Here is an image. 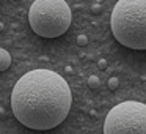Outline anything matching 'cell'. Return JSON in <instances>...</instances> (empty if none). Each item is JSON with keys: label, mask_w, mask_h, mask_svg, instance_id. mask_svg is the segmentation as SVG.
<instances>
[{"label": "cell", "mask_w": 146, "mask_h": 134, "mask_svg": "<svg viewBox=\"0 0 146 134\" xmlns=\"http://www.w3.org/2000/svg\"><path fill=\"white\" fill-rule=\"evenodd\" d=\"M11 66V55L8 51L0 48V71H7Z\"/></svg>", "instance_id": "obj_5"}, {"label": "cell", "mask_w": 146, "mask_h": 134, "mask_svg": "<svg viewBox=\"0 0 146 134\" xmlns=\"http://www.w3.org/2000/svg\"><path fill=\"white\" fill-rule=\"evenodd\" d=\"M104 134H146V104L138 101L116 104L105 117Z\"/></svg>", "instance_id": "obj_4"}, {"label": "cell", "mask_w": 146, "mask_h": 134, "mask_svg": "<svg viewBox=\"0 0 146 134\" xmlns=\"http://www.w3.org/2000/svg\"><path fill=\"white\" fill-rule=\"evenodd\" d=\"M71 8L64 0H35L29 11L32 30L42 38H58L71 25Z\"/></svg>", "instance_id": "obj_3"}, {"label": "cell", "mask_w": 146, "mask_h": 134, "mask_svg": "<svg viewBox=\"0 0 146 134\" xmlns=\"http://www.w3.org/2000/svg\"><path fill=\"white\" fill-rule=\"evenodd\" d=\"M110 27L119 44L146 51V0H118L111 11Z\"/></svg>", "instance_id": "obj_2"}, {"label": "cell", "mask_w": 146, "mask_h": 134, "mask_svg": "<svg viewBox=\"0 0 146 134\" xmlns=\"http://www.w3.org/2000/svg\"><path fill=\"white\" fill-rule=\"evenodd\" d=\"M99 85H101V80H99L98 76H90L88 77V87L90 88L96 90V88H99Z\"/></svg>", "instance_id": "obj_6"}, {"label": "cell", "mask_w": 146, "mask_h": 134, "mask_svg": "<svg viewBox=\"0 0 146 134\" xmlns=\"http://www.w3.org/2000/svg\"><path fill=\"white\" fill-rule=\"evenodd\" d=\"M118 85H119V80H118L116 77H110V79H108V88L110 90H116Z\"/></svg>", "instance_id": "obj_8"}, {"label": "cell", "mask_w": 146, "mask_h": 134, "mask_svg": "<svg viewBox=\"0 0 146 134\" xmlns=\"http://www.w3.org/2000/svg\"><path fill=\"white\" fill-rule=\"evenodd\" d=\"M76 43H77V46H86L88 44V36L86 35H79L76 38Z\"/></svg>", "instance_id": "obj_7"}, {"label": "cell", "mask_w": 146, "mask_h": 134, "mask_svg": "<svg viewBox=\"0 0 146 134\" xmlns=\"http://www.w3.org/2000/svg\"><path fill=\"white\" fill-rule=\"evenodd\" d=\"M3 30V22H0V32Z\"/></svg>", "instance_id": "obj_11"}, {"label": "cell", "mask_w": 146, "mask_h": 134, "mask_svg": "<svg viewBox=\"0 0 146 134\" xmlns=\"http://www.w3.org/2000/svg\"><path fill=\"white\" fill-rule=\"evenodd\" d=\"M72 104L68 82L50 70H33L16 82L11 109L19 123L30 129L47 131L64 121Z\"/></svg>", "instance_id": "obj_1"}, {"label": "cell", "mask_w": 146, "mask_h": 134, "mask_svg": "<svg viewBox=\"0 0 146 134\" xmlns=\"http://www.w3.org/2000/svg\"><path fill=\"white\" fill-rule=\"evenodd\" d=\"M98 66L101 68V70H105V68H107V60H105V58H101V60L98 62Z\"/></svg>", "instance_id": "obj_9"}, {"label": "cell", "mask_w": 146, "mask_h": 134, "mask_svg": "<svg viewBox=\"0 0 146 134\" xmlns=\"http://www.w3.org/2000/svg\"><path fill=\"white\" fill-rule=\"evenodd\" d=\"M91 13L93 14H99V13H101V7H99V5H93V7H91Z\"/></svg>", "instance_id": "obj_10"}]
</instances>
